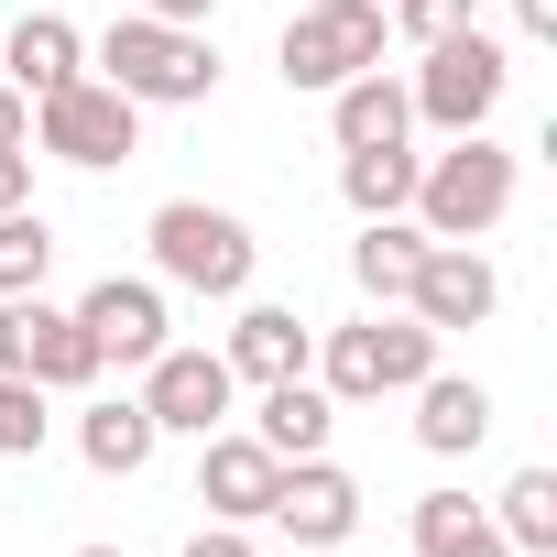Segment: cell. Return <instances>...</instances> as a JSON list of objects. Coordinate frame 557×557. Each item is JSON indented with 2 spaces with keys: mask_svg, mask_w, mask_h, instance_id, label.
<instances>
[{
  "mask_svg": "<svg viewBox=\"0 0 557 557\" xmlns=\"http://www.w3.org/2000/svg\"><path fill=\"white\" fill-rule=\"evenodd\" d=\"M513 186H524V153H503L492 132H448V153L416 164V230L426 240H492L513 219Z\"/></svg>",
  "mask_w": 557,
  "mask_h": 557,
  "instance_id": "1",
  "label": "cell"
},
{
  "mask_svg": "<svg viewBox=\"0 0 557 557\" xmlns=\"http://www.w3.org/2000/svg\"><path fill=\"white\" fill-rule=\"evenodd\" d=\"M99 77H110L121 99H143V110H197V99H219V45L186 34V23L121 12V23L99 34Z\"/></svg>",
  "mask_w": 557,
  "mask_h": 557,
  "instance_id": "2",
  "label": "cell"
},
{
  "mask_svg": "<svg viewBox=\"0 0 557 557\" xmlns=\"http://www.w3.org/2000/svg\"><path fill=\"white\" fill-rule=\"evenodd\" d=\"M426 372H437V329L416 307H372V318L329 329V350H318V394L329 405H383V394H416Z\"/></svg>",
  "mask_w": 557,
  "mask_h": 557,
  "instance_id": "3",
  "label": "cell"
},
{
  "mask_svg": "<svg viewBox=\"0 0 557 557\" xmlns=\"http://www.w3.org/2000/svg\"><path fill=\"white\" fill-rule=\"evenodd\" d=\"M143 240H153V285H186V296H251V262H262V240H251V219H240V208L164 197Z\"/></svg>",
  "mask_w": 557,
  "mask_h": 557,
  "instance_id": "4",
  "label": "cell"
},
{
  "mask_svg": "<svg viewBox=\"0 0 557 557\" xmlns=\"http://www.w3.org/2000/svg\"><path fill=\"white\" fill-rule=\"evenodd\" d=\"M426 66H416V121L426 132H492V110H503V88H513V55L481 34V23H459V34H437V45H416Z\"/></svg>",
  "mask_w": 557,
  "mask_h": 557,
  "instance_id": "5",
  "label": "cell"
},
{
  "mask_svg": "<svg viewBox=\"0 0 557 557\" xmlns=\"http://www.w3.org/2000/svg\"><path fill=\"white\" fill-rule=\"evenodd\" d=\"M34 153L110 175V164H132V153H143V99H121L110 77H66L55 99H34Z\"/></svg>",
  "mask_w": 557,
  "mask_h": 557,
  "instance_id": "6",
  "label": "cell"
},
{
  "mask_svg": "<svg viewBox=\"0 0 557 557\" xmlns=\"http://www.w3.org/2000/svg\"><path fill=\"white\" fill-rule=\"evenodd\" d=\"M394 23H383V0H307V12L285 23V45H273V66H285V88H339L361 66H383Z\"/></svg>",
  "mask_w": 557,
  "mask_h": 557,
  "instance_id": "7",
  "label": "cell"
},
{
  "mask_svg": "<svg viewBox=\"0 0 557 557\" xmlns=\"http://www.w3.org/2000/svg\"><path fill=\"white\" fill-rule=\"evenodd\" d=\"M0 372L34 383V394H88L110 361L88 350L77 307H45V296H0Z\"/></svg>",
  "mask_w": 557,
  "mask_h": 557,
  "instance_id": "8",
  "label": "cell"
},
{
  "mask_svg": "<svg viewBox=\"0 0 557 557\" xmlns=\"http://www.w3.org/2000/svg\"><path fill=\"white\" fill-rule=\"evenodd\" d=\"M230 405H240V383H230V361L219 350H153L143 361V416L164 426V437H208V426H230Z\"/></svg>",
  "mask_w": 557,
  "mask_h": 557,
  "instance_id": "9",
  "label": "cell"
},
{
  "mask_svg": "<svg viewBox=\"0 0 557 557\" xmlns=\"http://www.w3.org/2000/svg\"><path fill=\"white\" fill-rule=\"evenodd\" d=\"M77 329H88V350H99V361H121V372H143V361L175 339L153 273H99V285L77 296Z\"/></svg>",
  "mask_w": 557,
  "mask_h": 557,
  "instance_id": "10",
  "label": "cell"
},
{
  "mask_svg": "<svg viewBox=\"0 0 557 557\" xmlns=\"http://www.w3.org/2000/svg\"><path fill=\"white\" fill-rule=\"evenodd\" d=\"M405 307H416L437 339H448V329H492V307H503V273L481 262V240H426V262H416Z\"/></svg>",
  "mask_w": 557,
  "mask_h": 557,
  "instance_id": "11",
  "label": "cell"
},
{
  "mask_svg": "<svg viewBox=\"0 0 557 557\" xmlns=\"http://www.w3.org/2000/svg\"><path fill=\"white\" fill-rule=\"evenodd\" d=\"M262 524H285L296 546H339V535L361 524V481H350L329 448H318V459H285V481H273Z\"/></svg>",
  "mask_w": 557,
  "mask_h": 557,
  "instance_id": "12",
  "label": "cell"
},
{
  "mask_svg": "<svg viewBox=\"0 0 557 557\" xmlns=\"http://www.w3.org/2000/svg\"><path fill=\"white\" fill-rule=\"evenodd\" d=\"M273 481H285V459H273L251 426H208V437H197V503H208L219 524H262Z\"/></svg>",
  "mask_w": 557,
  "mask_h": 557,
  "instance_id": "13",
  "label": "cell"
},
{
  "mask_svg": "<svg viewBox=\"0 0 557 557\" xmlns=\"http://www.w3.org/2000/svg\"><path fill=\"white\" fill-rule=\"evenodd\" d=\"M0 77H12L23 99H55L66 77H88V34L66 12H23L12 34H0Z\"/></svg>",
  "mask_w": 557,
  "mask_h": 557,
  "instance_id": "14",
  "label": "cell"
},
{
  "mask_svg": "<svg viewBox=\"0 0 557 557\" xmlns=\"http://www.w3.org/2000/svg\"><path fill=\"white\" fill-rule=\"evenodd\" d=\"M230 383H296L307 361H318V329L296 318V307H240V329H230Z\"/></svg>",
  "mask_w": 557,
  "mask_h": 557,
  "instance_id": "15",
  "label": "cell"
},
{
  "mask_svg": "<svg viewBox=\"0 0 557 557\" xmlns=\"http://www.w3.org/2000/svg\"><path fill=\"white\" fill-rule=\"evenodd\" d=\"M153 448H164V426L143 416V394H99V405L77 416V459H88L99 481H143Z\"/></svg>",
  "mask_w": 557,
  "mask_h": 557,
  "instance_id": "16",
  "label": "cell"
},
{
  "mask_svg": "<svg viewBox=\"0 0 557 557\" xmlns=\"http://www.w3.org/2000/svg\"><path fill=\"white\" fill-rule=\"evenodd\" d=\"M329 132H339V153H372V143H405V132H416V99H405V77H383V66L339 77V88H329Z\"/></svg>",
  "mask_w": 557,
  "mask_h": 557,
  "instance_id": "17",
  "label": "cell"
},
{
  "mask_svg": "<svg viewBox=\"0 0 557 557\" xmlns=\"http://www.w3.org/2000/svg\"><path fill=\"white\" fill-rule=\"evenodd\" d=\"M481 437H492V394L470 372H426L416 383V448L426 459H470Z\"/></svg>",
  "mask_w": 557,
  "mask_h": 557,
  "instance_id": "18",
  "label": "cell"
},
{
  "mask_svg": "<svg viewBox=\"0 0 557 557\" xmlns=\"http://www.w3.org/2000/svg\"><path fill=\"white\" fill-rule=\"evenodd\" d=\"M329 426H339V405L296 372V383H262V416H251V437L273 448V459H318L329 448Z\"/></svg>",
  "mask_w": 557,
  "mask_h": 557,
  "instance_id": "19",
  "label": "cell"
},
{
  "mask_svg": "<svg viewBox=\"0 0 557 557\" xmlns=\"http://www.w3.org/2000/svg\"><path fill=\"white\" fill-rule=\"evenodd\" d=\"M416 262H426V230H416V219H361V240H350V285H361L372 307H405Z\"/></svg>",
  "mask_w": 557,
  "mask_h": 557,
  "instance_id": "20",
  "label": "cell"
},
{
  "mask_svg": "<svg viewBox=\"0 0 557 557\" xmlns=\"http://www.w3.org/2000/svg\"><path fill=\"white\" fill-rule=\"evenodd\" d=\"M416 164H426V153H405V143L339 153V197H350L361 219H405V208H416Z\"/></svg>",
  "mask_w": 557,
  "mask_h": 557,
  "instance_id": "21",
  "label": "cell"
},
{
  "mask_svg": "<svg viewBox=\"0 0 557 557\" xmlns=\"http://www.w3.org/2000/svg\"><path fill=\"white\" fill-rule=\"evenodd\" d=\"M416 557H513V546H503V524L470 492H426L416 503Z\"/></svg>",
  "mask_w": 557,
  "mask_h": 557,
  "instance_id": "22",
  "label": "cell"
},
{
  "mask_svg": "<svg viewBox=\"0 0 557 557\" xmlns=\"http://www.w3.org/2000/svg\"><path fill=\"white\" fill-rule=\"evenodd\" d=\"M492 524H503V546L513 557H557V470H513L503 481V503H481Z\"/></svg>",
  "mask_w": 557,
  "mask_h": 557,
  "instance_id": "23",
  "label": "cell"
},
{
  "mask_svg": "<svg viewBox=\"0 0 557 557\" xmlns=\"http://www.w3.org/2000/svg\"><path fill=\"white\" fill-rule=\"evenodd\" d=\"M45 273H55L45 208H0V296H45Z\"/></svg>",
  "mask_w": 557,
  "mask_h": 557,
  "instance_id": "24",
  "label": "cell"
},
{
  "mask_svg": "<svg viewBox=\"0 0 557 557\" xmlns=\"http://www.w3.org/2000/svg\"><path fill=\"white\" fill-rule=\"evenodd\" d=\"M45 426H55V416H45V394L0 372V459H34V448H45Z\"/></svg>",
  "mask_w": 557,
  "mask_h": 557,
  "instance_id": "25",
  "label": "cell"
},
{
  "mask_svg": "<svg viewBox=\"0 0 557 557\" xmlns=\"http://www.w3.org/2000/svg\"><path fill=\"white\" fill-rule=\"evenodd\" d=\"M405 45H437V34H459V23H481V0H394L383 12Z\"/></svg>",
  "mask_w": 557,
  "mask_h": 557,
  "instance_id": "26",
  "label": "cell"
},
{
  "mask_svg": "<svg viewBox=\"0 0 557 557\" xmlns=\"http://www.w3.org/2000/svg\"><path fill=\"white\" fill-rule=\"evenodd\" d=\"M0 153H34V99L0 77Z\"/></svg>",
  "mask_w": 557,
  "mask_h": 557,
  "instance_id": "27",
  "label": "cell"
},
{
  "mask_svg": "<svg viewBox=\"0 0 557 557\" xmlns=\"http://www.w3.org/2000/svg\"><path fill=\"white\" fill-rule=\"evenodd\" d=\"M186 557H262V546H251V524H197Z\"/></svg>",
  "mask_w": 557,
  "mask_h": 557,
  "instance_id": "28",
  "label": "cell"
},
{
  "mask_svg": "<svg viewBox=\"0 0 557 557\" xmlns=\"http://www.w3.org/2000/svg\"><path fill=\"white\" fill-rule=\"evenodd\" d=\"M143 12H153V23H186V34H208V23H219V0H143Z\"/></svg>",
  "mask_w": 557,
  "mask_h": 557,
  "instance_id": "29",
  "label": "cell"
},
{
  "mask_svg": "<svg viewBox=\"0 0 557 557\" xmlns=\"http://www.w3.org/2000/svg\"><path fill=\"white\" fill-rule=\"evenodd\" d=\"M0 208H34V153H0Z\"/></svg>",
  "mask_w": 557,
  "mask_h": 557,
  "instance_id": "30",
  "label": "cell"
},
{
  "mask_svg": "<svg viewBox=\"0 0 557 557\" xmlns=\"http://www.w3.org/2000/svg\"><path fill=\"white\" fill-rule=\"evenodd\" d=\"M513 23H524V45H557V0H513Z\"/></svg>",
  "mask_w": 557,
  "mask_h": 557,
  "instance_id": "31",
  "label": "cell"
},
{
  "mask_svg": "<svg viewBox=\"0 0 557 557\" xmlns=\"http://www.w3.org/2000/svg\"><path fill=\"white\" fill-rule=\"evenodd\" d=\"M77 557H132V546H77Z\"/></svg>",
  "mask_w": 557,
  "mask_h": 557,
  "instance_id": "32",
  "label": "cell"
}]
</instances>
